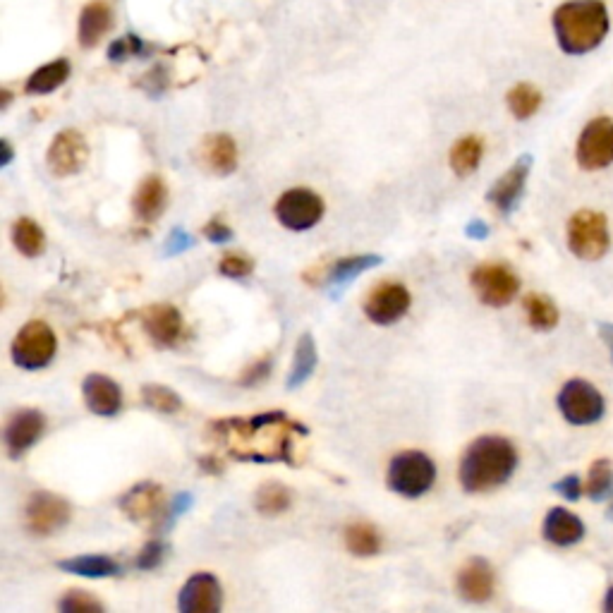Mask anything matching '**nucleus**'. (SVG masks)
Masks as SVG:
<instances>
[{
	"instance_id": "f257e3e1",
	"label": "nucleus",
	"mask_w": 613,
	"mask_h": 613,
	"mask_svg": "<svg viewBox=\"0 0 613 613\" xmlns=\"http://www.w3.org/2000/svg\"><path fill=\"white\" fill-rule=\"evenodd\" d=\"M214 439L240 463H288L297 465L295 441L307 436L305 424L290 420L281 410L259 412L252 417H230L209 427Z\"/></svg>"
},
{
	"instance_id": "f03ea898",
	"label": "nucleus",
	"mask_w": 613,
	"mask_h": 613,
	"mask_svg": "<svg viewBox=\"0 0 613 613\" xmlns=\"http://www.w3.org/2000/svg\"><path fill=\"white\" fill-rule=\"evenodd\" d=\"M518 448L503 436H479L467 446L460 460L458 479L467 494H484L499 489L518 470Z\"/></svg>"
},
{
	"instance_id": "7ed1b4c3",
	"label": "nucleus",
	"mask_w": 613,
	"mask_h": 613,
	"mask_svg": "<svg viewBox=\"0 0 613 613\" xmlns=\"http://www.w3.org/2000/svg\"><path fill=\"white\" fill-rule=\"evenodd\" d=\"M551 24L566 56H587L609 36L611 17L604 0H568L558 5Z\"/></svg>"
},
{
	"instance_id": "20e7f679",
	"label": "nucleus",
	"mask_w": 613,
	"mask_h": 613,
	"mask_svg": "<svg viewBox=\"0 0 613 613\" xmlns=\"http://www.w3.org/2000/svg\"><path fill=\"white\" fill-rule=\"evenodd\" d=\"M568 250L582 262H599L611 250L609 218L594 209H580L570 216L566 228Z\"/></svg>"
},
{
	"instance_id": "39448f33",
	"label": "nucleus",
	"mask_w": 613,
	"mask_h": 613,
	"mask_svg": "<svg viewBox=\"0 0 613 613\" xmlns=\"http://www.w3.org/2000/svg\"><path fill=\"white\" fill-rule=\"evenodd\" d=\"M556 408L573 427H592L606 415V398L597 386L585 379H570L556 396Z\"/></svg>"
},
{
	"instance_id": "423d86ee",
	"label": "nucleus",
	"mask_w": 613,
	"mask_h": 613,
	"mask_svg": "<svg viewBox=\"0 0 613 613\" xmlns=\"http://www.w3.org/2000/svg\"><path fill=\"white\" fill-rule=\"evenodd\" d=\"M436 482V465L427 453L422 451H403L388 465L386 484L393 494L417 499L424 496Z\"/></svg>"
},
{
	"instance_id": "0eeeda50",
	"label": "nucleus",
	"mask_w": 613,
	"mask_h": 613,
	"mask_svg": "<svg viewBox=\"0 0 613 613\" xmlns=\"http://www.w3.org/2000/svg\"><path fill=\"white\" fill-rule=\"evenodd\" d=\"M12 362L24 372H39L48 367L58 352V338L46 321H29L12 341Z\"/></svg>"
},
{
	"instance_id": "6e6552de",
	"label": "nucleus",
	"mask_w": 613,
	"mask_h": 613,
	"mask_svg": "<svg viewBox=\"0 0 613 613\" xmlns=\"http://www.w3.org/2000/svg\"><path fill=\"white\" fill-rule=\"evenodd\" d=\"M575 161L582 171H604L613 163V118L599 115L582 127L575 144Z\"/></svg>"
},
{
	"instance_id": "1a4fd4ad",
	"label": "nucleus",
	"mask_w": 613,
	"mask_h": 613,
	"mask_svg": "<svg viewBox=\"0 0 613 613\" xmlns=\"http://www.w3.org/2000/svg\"><path fill=\"white\" fill-rule=\"evenodd\" d=\"M72 508L70 503L51 491H36L29 496L27 508H24V525L36 537H48V534L63 530L70 523Z\"/></svg>"
},
{
	"instance_id": "9d476101",
	"label": "nucleus",
	"mask_w": 613,
	"mask_h": 613,
	"mask_svg": "<svg viewBox=\"0 0 613 613\" xmlns=\"http://www.w3.org/2000/svg\"><path fill=\"white\" fill-rule=\"evenodd\" d=\"M472 288L489 307L511 305L520 290V278L506 264H482L472 271Z\"/></svg>"
},
{
	"instance_id": "9b49d317",
	"label": "nucleus",
	"mask_w": 613,
	"mask_h": 613,
	"mask_svg": "<svg viewBox=\"0 0 613 613\" xmlns=\"http://www.w3.org/2000/svg\"><path fill=\"white\" fill-rule=\"evenodd\" d=\"M321 216H324V202L317 192L305 190V187L288 190L276 202V218L283 228L295 230V233L314 228Z\"/></svg>"
},
{
	"instance_id": "f8f14e48",
	"label": "nucleus",
	"mask_w": 613,
	"mask_h": 613,
	"mask_svg": "<svg viewBox=\"0 0 613 613\" xmlns=\"http://www.w3.org/2000/svg\"><path fill=\"white\" fill-rule=\"evenodd\" d=\"M410 302V290L403 283L388 281L376 285L372 293L367 295V300H364L362 309L372 324L391 326L408 314Z\"/></svg>"
},
{
	"instance_id": "ddd939ff",
	"label": "nucleus",
	"mask_w": 613,
	"mask_h": 613,
	"mask_svg": "<svg viewBox=\"0 0 613 613\" xmlns=\"http://www.w3.org/2000/svg\"><path fill=\"white\" fill-rule=\"evenodd\" d=\"M223 587L216 575L194 573L178 594V613H221Z\"/></svg>"
},
{
	"instance_id": "4468645a",
	"label": "nucleus",
	"mask_w": 613,
	"mask_h": 613,
	"mask_svg": "<svg viewBox=\"0 0 613 613\" xmlns=\"http://www.w3.org/2000/svg\"><path fill=\"white\" fill-rule=\"evenodd\" d=\"M87 159L89 147L77 130L58 132L46 154L48 168H51V173L58 175V178H68V175L80 173Z\"/></svg>"
},
{
	"instance_id": "2eb2a0df",
	"label": "nucleus",
	"mask_w": 613,
	"mask_h": 613,
	"mask_svg": "<svg viewBox=\"0 0 613 613\" xmlns=\"http://www.w3.org/2000/svg\"><path fill=\"white\" fill-rule=\"evenodd\" d=\"M460 599L467 604H484L494 597L496 575L487 558H470L455 578Z\"/></svg>"
},
{
	"instance_id": "dca6fc26",
	"label": "nucleus",
	"mask_w": 613,
	"mask_h": 613,
	"mask_svg": "<svg viewBox=\"0 0 613 613\" xmlns=\"http://www.w3.org/2000/svg\"><path fill=\"white\" fill-rule=\"evenodd\" d=\"M46 417L41 410H17L5 427V448L10 458H20L44 436Z\"/></svg>"
},
{
	"instance_id": "f3484780",
	"label": "nucleus",
	"mask_w": 613,
	"mask_h": 613,
	"mask_svg": "<svg viewBox=\"0 0 613 613\" xmlns=\"http://www.w3.org/2000/svg\"><path fill=\"white\" fill-rule=\"evenodd\" d=\"M142 329L161 348H173L182 336V314L173 305H151L139 314Z\"/></svg>"
},
{
	"instance_id": "a211bd4d",
	"label": "nucleus",
	"mask_w": 613,
	"mask_h": 613,
	"mask_svg": "<svg viewBox=\"0 0 613 613\" xmlns=\"http://www.w3.org/2000/svg\"><path fill=\"white\" fill-rule=\"evenodd\" d=\"M530 163V156H523V159L515 161L513 166L491 185L487 199L501 214H511L515 206H518L520 197H523L525 192L527 175H530Z\"/></svg>"
},
{
	"instance_id": "6ab92c4d",
	"label": "nucleus",
	"mask_w": 613,
	"mask_h": 613,
	"mask_svg": "<svg viewBox=\"0 0 613 613\" xmlns=\"http://www.w3.org/2000/svg\"><path fill=\"white\" fill-rule=\"evenodd\" d=\"M82 396L87 408L99 417H113L123 408V388L106 374H89L82 381Z\"/></svg>"
},
{
	"instance_id": "aec40b11",
	"label": "nucleus",
	"mask_w": 613,
	"mask_h": 613,
	"mask_svg": "<svg viewBox=\"0 0 613 613\" xmlns=\"http://www.w3.org/2000/svg\"><path fill=\"white\" fill-rule=\"evenodd\" d=\"M163 489L154 482L135 484L130 491H125L120 499V511H123L132 523H149L163 513Z\"/></svg>"
},
{
	"instance_id": "412c9836",
	"label": "nucleus",
	"mask_w": 613,
	"mask_h": 613,
	"mask_svg": "<svg viewBox=\"0 0 613 613\" xmlns=\"http://www.w3.org/2000/svg\"><path fill=\"white\" fill-rule=\"evenodd\" d=\"M585 532V523L578 515L561 506L551 508L542 523V537L558 549H570V546L580 544L585 539Z\"/></svg>"
},
{
	"instance_id": "4be33fe9",
	"label": "nucleus",
	"mask_w": 613,
	"mask_h": 613,
	"mask_svg": "<svg viewBox=\"0 0 613 613\" xmlns=\"http://www.w3.org/2000/svg\"><path fill=\"white\" fill-rule=\"evenodd\" d=\"M113 12L111 5L103 3V0H94L80 15V29H77V39L84 48L96 46L101 41V36L111 29Z\"/></svg>"
},
{
	"instance_id": "5701e85b",
	"label": "nucleus",
	"mask_w": 613,
	"mask_h": 613,
	"mask_svg": "<svg viewBox=\"0 0 613 613\" xmlns=\"http://www.w3.org/2000/svg\"><path fill=\"white\" fill-rule=\"evenodd\" d=\"M135 214L142 218L144 223L156 221L163 214L168 204V190L166 182H163L159 175H151L139 185V190L135 194Z\"/></svg>"
},
{
	"instance_id": "b1692460",
	"label": "nucleus",
	"mask_w": 613,
	"mask_h": 613,
	"mask_svg": "<svg viewBox=\"0 0 613 613\" xmlns=\"http://www.w3.org/2000/svg\"><path fill=\"white\" fill-rule=\"evenodd\" d=\"M202 161L216 175H230L238 168V147L228 135H214L204 142Z\"/></svg>"
},
{
	"instance_id": "393cba45",
	"label": "nucleus",
	"mask_w": 613,
	"mask_h": 613,
	"mask_svg": "<svg viewBox=\"0 0 613 613\" xmlns=\"http://www.w3.org/2000/svg\"><path fill=\"white\" fill-rule=\"evenodd\" d=\"M58 568L65 570V573L80 575V578H89V580L113 578V575L123 573L118 561H113L111 556H101V554L65 558V561L58 563Z\"/></svg>"
},
{
	"instance_id": "a878e982",
	"label": "nucleus",
	"mask_w": 613,
	"mask_h": 613,
	"mask_svg": "<svg viewBox=\"0 0 613 613\" xmlns=\"http://www.w3.org/2000/svg\"><path fill=\"white\" fill-rule=\"evenodd\" d=\"M319 362V352L317 343H314L312 333H302L300 341L295 345V357H293V367H290L288 379H285V386L288 391H297L302 384H307L309 376L314 374Z\"/></svg>"
},
{
	"instance_id": "bb28decb",
	"label": "nucleus",
	"mask_w": 613,
	"mask_h": 613,
	"mask_svg": "<svg viewBox=\"0 0 613 613\" xmlns=\"http://www.w3.org/2000/svg\"><path fill=\"white\" fill-rule=\"evenodd\" d=\"M68 77H70V63L65 58H58L53 60V63L44 65V68L34 70L32 75H29L27 84H24V89H27V94L44 96L56 91L60 84H65Z\"/></svg>"
},
{
	"instance_id": "cd10ccee",
	"label": "nucleus",
	"mask_w": 613,
	"mask_h": 613,
	"mask_svg": "<svg viewBox=\"0 0 613 613\" xmlns=\"http://www.w3.org/2000/svg\"><path fill=\"white\" fill-rule=\"evenodd\" d=\"M525 314H527V324L532 326L534 331L539 333H549L554 331L561 321V314H558V307L554 305V300L546 295L530 293L523 300Z\"/></svg>"
},
{
	"instance_id": "c85d7f7f",
	"label": "nucleus",
	"mask_w": 613,
	"mask_h": 613,
	"mask_svg": "<svg viewBox=\"0 0 613 613\" xmlns=\"http://www.w3.org/2000/svg\"><path fill=\"white\" fill-rule=\"evenodd\" d=\"M585 496L594 503L613 499V463L609 458H599L590 465L585 479Z\"/></svg>"
},
{
	"instance_id": "c756f323",
	"label": "nucleus",
	"mask_w": 613,
	"mask_h": 613,
	"mask_svg": "<svg viewBox=\"0 0 613 613\" xmlns=\"http://www.w3.org/2000/svg\"><path fill=\"white\" fill-rule=\"evenodd\" d=\"M379 264H381V257H376V254H360V257L338 259V262L331 266L329 276H326V283L336 285V288H343V285L355 281L360 273L374 269V266H379Z\"/></svg>"
},
{
	"instance_id": "7c9ffc66",
	"label": "nucleus",
	"mask_w": 613,
	"mask_h": 613,
	"mask_svg": "<svg viewBox=\"0 0 613 613\" xmlns=\"http://www.w3.org/2000/svg\"><path fill=\"white\" fill-rule=\"evenodd\" d=\"M12 245H15L17 252L24 254V257L34 259L44 252L46 235L39 223H34L32 218H20V221H15V226H12Z\"/></svg>"
},
{
	"instance_id": "2f4dec72",
	"label": "nucleus",
	"mask_w": 613,
	"mask_h": 613,
	"mask_svg": "<svg viewBox=\"0 0 613 613\" xmlns=\"http://www.w3.org/2000/svg\"><path fill=\"white\" fill-rule=\"evenodd\" d=\"M484 156V144L482 139L475 135H467L460 139V142H455V147L451 149V168L453 173L458 175H470L475 173L479 168V163H482Z\"/></svg>"
},
{
	"instance_id": "473e14b6",
	"label": "nucleus",
	"mask_w": 613,
	"mask_h": 613,
	"mask_svg": "<svg viewBox=\"0 0 613 613\" xmlns=\"http://www.w3.org/2000/svg\"><path fill=\"white\" fill-rule=\"evenodd\" d=\"M345 546H348L350 554L360 558L376 556L381 551V537L374 525L352 523L345 527Z\"/></svg>"
},
{
	"instance_id": "72a5a7b5",
	"label": "nucleus",
	"mask_w": 613,
	"mask_h": 613,
	"mask_svg": "<svg viewBox=\"0 0 613 613\" xmlns=\"http://www.w3.org/2000/svg\"><path fill=\"white\" fill-rule=\"evenodd\" d=\"M293 506V494L281 482H266L254 496V508L262 515H281Z\"/></svg>"
},
{
	"instance_id": "f704fd0d",
	"label": "nucleus",
	"mask_w": 613,
	"mask_h": 613,
	"mask_svg": "<svg viewBox=\"0 0 613 613\" xmlns=\"http://www.w3.org/2000/svg\"><path fill=\"white\" fill-rule=\"evenodd\" d=\"M508 108L518 120L532 118L542 108V91L532 87V84H518V87L508 91Z\"/></svg>"
},
{
	"instance_id": "c9c22d12",
	"label": "nucleus",
	"mask_w": 613,
	"mask_h": 613,
	"mask_svg": "<svg viewBox=\"0 0 613 613\" xmlns=\"http://www.w3.org/2000/svg\"><path fill=\"white\" fill-rule=\"evenodd\" d=\"M142 398L151 410L161 412V415H175L182 410V398L173 388L161 386V384H144L142 386Z\"/></svg>"
},
{
	"instance_id": "e433bc0d",
	"label": "nucleus",
	"mask_w": 613,
	"mask_h": 613,
	"mask_svg": "<svg viewBox=\"0 0 613 613\" xmlns=\"http://www.w3.org/2000/svg\"><path fill=\"white\" fill-rule=\"evenodd\" d=\"M58 613H106V609H103V604L94 594L84 590H70L58 602Z\"/></svg>"
},
{
	"instance_id": "4c0bfd02",
	"label": "nucleus",
	"mask_w": 613,
	"mask_h": 613,
	"mask_svg": "<svg viewBox=\"0 0 613 613\" xmlns=\"http://www.w3.org/2000/svg\"><path fill=\"white\" fill-rule=\"evenodd\" d=\"M218 271L228 278H245L254 271V262L245 254H226L218 264Z\"/></svg>"
},
{
	"instance_id": "58836bf2",
	"label": "nucleus",
	"mask_w": 613,
	"mask_h": 613,
	"mask_svg": "<svg viewBox=\"0 0 613 613\" xmlns=\"http://www.w3.org/2000/svg\"><path fill=\"white\" fill-rule=\"evenodd\" d=\"M166 554H168L166 544H163V542H149L147 546H144L142 551H139V556H137V568H139V570H154V568H159L161 563L166 561Z\"/></svg>"
},
{
	"instance_id": "ea45409f",
	"label": "nucleus",
	"mask_w": 613,
	"mask_h": 613,
	"mask_svg": "<svg viewBox=\"0 0 613 613\" xmlns=\"http://www.w3.org/2000/svg\"><path fill=\"white\" fill-rule=\"evenodd\" d=\"M554 491L566 501L575 503L582 499V494H585V484H582V479L578 475H566L554 484Z\"/></svg>"
},
{
	"instance_id": "a19ab883",
	"label": "nucleus",
	"mask_w": 613,
	"mask_h": 613,
	"mask_svg": "<svg viewBox=\"0 0 613 613\" xmlns=\"http://www.w3.org/2000/svg\"><path fill=\"white\" fill-rule=\"evenodd\" d=\"M139 51H142V41H139V36H123V39H118L111 46L108 56H111V60H127L137 56Z\"/></svg>"
},
{
	"instance_id": "79ce46f5",
	"label": "nucleus",
	"mask_w": 613,
	"mask_h": 613,
	"mask_svg": "<svg viewBox=\"0 0 613 613\" xmlns=\"http://www.w3.org/2000/svg\"><path fill=\"white\" fill-rule=\"evenodd\" d=\"M269 372H271V360H259V362H254L250 369H245V372H242L240 384H242V386H257V384H262L266 376H269Z\"/></svg>"
},
{
	"instance_id": "37998d69",
	"label": "nucleus",
	"mask_w": 613,
	"mask_h": 613,
	"mask_svg": "<svg viewBox=\"0 0 613 613\" xmlns=\"http://www.w3.org/2000/svg\"><path fill=\"white\" fill-rule=\"evenodd\" d=\"M204 235L211 242H216V245H223V242H228L230 238H233V230H230L223 221L214 218V221L206 223V226H204Z\"/></svg>"
},
{
	"instance_id": "c03bdc74",
	"label": "nucleus",
	"mask_w": 613,
	"mask_h": 613,
	"mask_svg": "<svg viewBox=\"0 0 613 613\" xmlns=\"http://www.w3.org/2000/svg\"><path fill=\"white\" fill-rule=\"evenodd\" d=\"M192 245V238L190 235H185L182 233V230L178 228V230H173V235H171V240H168V247L166 250L168 252H173V254H178V252H182V250H187V247Z\"/></svg>"
},
{
	"instance_id": "a18cd8bd",
	"label": "nucleus",
	"mask_w": 613,
	"mask_h": 613,
	"mask_svg": "<svg viewBox=\"0 0 613 613\" xmlns=\"http://www.w3.org/2000/svg\"><path fill=\"white\" fill-rule=\"evenodd\" d=\"M192 506V496L190 494H178L175 496V501H173V506H171V513H168V523H175V518H180L182 513L187 511V508Z\"/></svg>"
},
{
	"instance_id": "49530a36",
	"label": "nucleus",
	"mask_w": 613,
	"mask_h": 613,
	"mask_svg": "<svg viewBox=\"0 0 613 613\" xmlns=\"http://www.w3.org/2000/svg\"><path fill=\"white\" fill-rule=\"evenodd\" d=\"M487 226H484V223H470V226H467V235H470V238H487Z\"/></svg>"
},
{
	"instance_id": "de8ad7c7",
	"label": "nucleus",
	"mask_w": 613,
	"mask_h": 613,
	"mask_svg": "<svg viewBox=\"0 0 613 613\" xmlns=\"http://www.w3.org/2000/svg\"><path fill=\"white\" fill-rule=\"evenodd\" d=\"M599 331H602V341L609 345V352H611V360H613V324H604L599 326Z\"/></svg>"
},
{
	"instance_id": "09e8293b",
	"label": "nucleus",
	"mask_w": 613,
	"mask_h": 613,
	"mask_svg": "<svg viewBox=\"0 0 613 613\" xmlns=\"http://www.w3.org/2000/svg\"><path fill=\"white\" fill-rule=\"evenodd\" d=\"M602 613H613V585L606 590L602 599Z\"/></svg>"
},
{
	"instance_id": "8fccbe9b",
	"label": "nucleus",
	"mask_w": 613,
	"mask_h": 613,
	"mask_svg": "<svg viewBox=\"0 0 613 613\" xmlns=\"http://www.w3.org/2000/svg\"><path fill=\"white\" fill-rule=\"evenodd\" d=\"M202 467L206 472H221V463L216 458H202Z\"/></svg>"
},
{
	"instance_id": "3c124183",
	"label": "nucleus",
	"mask_w": 613,
	"mask_h": 613,
	"mask_svg": "<svg viewBox=\"0 0 613 613\" xmlns=\"http://www.w3.org/2000/svg\"><path fill=\"white\" fill-rule=\"evenodd\" d=\"M609 515H611V518H613V506H611V508H609Z\"/></svg>"
}]
</instances>
